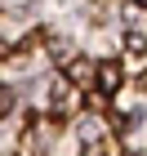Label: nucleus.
I'll use <instances>...</instances> for the list:
<instances>
[{
  "label": "nucleus",
  "instance_id": "nucleus-1",
  "mask_svg": "<svg viewBox=\"0 0 147 156\" xmlns=\"http://www.w3.org/2000/svg\"><path fill=\"white\" fill-rule=\"evenodd\" d=\"M121 62H103V67H98V89H103V94H111V89H121Z\"/></svg>",
  "mask_w": 147,
  "mask_h": 156
},
{
  "label": "nucleus",
  "instance_id": "nucleus-2",
  "mask_svg": "<svg viewBox=\"0 0 147 156\" xmlns=\"http://www.w3.org/2000/svg\"><path fill=\"white\" fill-rule=\"evenodd\" d=\"M72 80L76 85H89V62H72Z\"/></svg>",
  "mask_w": 147,
  "mask_h": 156
},
{
  "label": "nucleus",
  "instance_id": "nucleus-3",
  "mask_svg": "<svg viewBox=\"0 0 147 156\" xmlns=\"http://www.w3.org/2000/svg\"><path fill=\"white\" fill-rule=\"evenodd\" d=\"M129 49H134V54H143V49H147V36H143V31H129Z\"/></svg>",
  "mask_w": 147,
  "mask_h": 156
}]
</instances>
